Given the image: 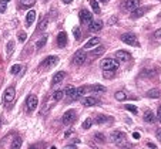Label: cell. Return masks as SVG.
<instances>
[{"label": "cell", "instance_id": "cell-1", "mask_svg": "<svg viewBox=\"0 0 161 149\" xmlns=\"http://www.w3.org/2000/svg\"><path fill=\"white\" fill-rule=\"evenodd\" d=\"M111 142H114L116 145H120V146H123L126 142H127V135L124 134V132H120V131H116V132H113L111 134Z\"/></svg>", "mask_w": 161, "mask_h": 149}, {"label": "cell", "instance_id": "cell-2", "mask_svg": "<svg viewBox=\"0 0 161 149\" xmlns=\"http://www.w3.org/2000/svg\"><path fill=\"white\" fill-rule=\"evenodd\" d=\"M121 41L129 44V45H134V47H138L140 45L138 40H137V36L134 33H124L121 36Z\"/></svg>", "mask_w": 161, "mask_h": 149}, {"label": "cell", "instance_id": "cell-3", "mask_svg": "<svg viewBox=\"0 0 161 149\" xmlns=\"http://www.w3.org/2000/svg\"><path fill=\"white\" fill-rule=\"evenodd\" d=\"M57 63H59V57L50 55V57H47L46 60H43V63L40 64V70H49V68L54 67Z\"/></svg>", "mask_w": 161, "mask_h": 149}, {"label": "cell", "instance_id": "cell-4", "mask_svg": "<svg viewBox=\"0 0 161 149\" xmlns=\"http://www.w3.org/2000/svg\"><path fill=\"white\" fill-rule=\"evenodd\" d=\"M140 4H141L140 0H126V1H123L121 7L126 11H134L137 7H140Z\"/></svg>", "mask_w": 161, "mask_h": 149}, {"label": "cell", "instance_id": "cell-5", "mask_svg": "<svg viewBox=\"0 0 161 149\" xmlns=\"http://www.w3.org/2000/svg\"><path fill=\"white\" fill-rule=\"evenodd\" d=\"M100 65H101L103 70H117L118 61L117 60H113V58H104Z\"/></svg>", "mask_w": 161, "mask_h": 149}, {"label": "cell", "instance_id": "cell-6", "mask_svg": "<svg viewBox=\"0 0 161 149\" xmlns=\"http://www.w3.org/2000/svg\"><path fill=\"white\" fill-rule=\"evenodd\" d=\"M76 118H77V112H76L74 109H70V111H67L64 115H63L61 121H63L64 125H71L76 121Z\"/></svg>", "mask_w": 161, "mask_h": 149}, {"label": "cell", "instance_id": "cell-7", "mask_svg": "<svg viewBox=\"0 0 161 149\" xmlns=\"http://www.w3.org/2000/svg\"><path fill=\"white\" fill-rule=\"evenodd\" d=\"M86 58H87V54L84 50H78L76 51V54L73 55V63L76 65H81V64L86 63Z\"/></svg>", "mask_w": 161, "mask_h": 149}, {"label": "cell", "instance_id": "cell-8", "mask_svg": "<svg viewBox=\"0 0 161 149\" xmlns=\"http://www.w3.org/2000/svg\"><path fill=\"white\" fill-rule=\"evenodd\" d=\"M26 105H27V109H29V112H33V111H36V108L39 105V99H37V97L36 95H29L27 97V99H26Z\"/></svg>", "mask_w": 161, "mask_h": 149}, {"label": "cell", "instance_id": "cell-9", "mask_svg": "<svg viewBox=\"0 0 161 149\" xmlns=\"http://www.w3.org/2000/svg\"><path fill=\"white\" fill-rule=\"evenodd\" d=\"M14 97H16V90H14L13 87L6 88V91H4V94H3V99H4V102H6V104H10V102H13Z\"/></svg>", "mask_w": 161, "mask_h": 149}, {"label": "cell", "instance_id": "cell-10", "mask_svg": "<svg viewBox=\"0 0 161 149\" xmlns=\"http://www.w3.org/2000/svg\"><path fill=\"white\" fill-rule=\"evenodd\" d=\"M80 20H81L83 24H88L90 21H93V14H91L88 10L83 9V10L80 11Z\"/></svg>", "mask_w": 161, "mask_h": 149}, {"label": "cell", "instance_id": "cell-11", "mask_svg": "<svg viewBox=\"0 0 161 149\" xmlns=\"http://www.w3.org/2000/svg\"><path fill=\"white\" fill-rule=\"evenodd\" d=\"M100 43H101V40L98 37H93L84 44V50H93L96 45H100Z\"/></svg>", "mask_w": 161, "mask_h": 149}, {"label": "cell", "instance_id": "cell-12", "mask_svg": "<svg viewBox=\"0 0 161 149\" xmlns=\"http://www.w3.org/2000/svg\"><path fill=\"white\" fill-rule=\"evenodd\" d=\"M64 77H66V73H64V71H59V73H56V74L53 75V80H52V85L60 84V83L64 80Z\"/></svg>", "mask_w": 161, "mask_h": 149}, {"label": "cell", "instance_id": "cell-13", "mask_svg": "<svg viewBox=\"0 0 161 149\" xmlns=\"http://www.w3.org/2000/svg\"><path fill=\"white\" fill-rule=\"evenodd\" d=\"M83 104L86 106H94V105H100L101 102H100V99H97L94 97H87L83 99Z\"/></svg>", "mask_w": 161, "mask_h": 149}, {"label": "cell", "instance_id": "cell-14", "mask_svg": "<svg viewBox=\"0 0 161 149\" xmlns=\"http://www.w3.org/2000/svg\"><path fill=\"white\" fill-rule=\"evenodd\" d=\"M116 57H117V60H120V61H129L130 58H131L130 53H127V51H123V50H118V51H116Z\"/></svg>", "mask_w": 161, "mask_h": 149}, {"label": "cell", "instance_id": "cell-15", "mask_svg": "<svg viewBox=\"0 0 161 149\" xmlns=\"http://www.w3.org/2000/svg\"><path fill=\"white\" fill-rule=\"evenodd\" d=\"M66 44H67V34L64 31L59 33V36H57V45L59 47H66Z\"/></svg>", "mask_w": 161, "mask_h": 149}, {"label": "cell", "instance_id": "cell-16", "mask_svg": "<svg viewBox=\"0 0 161 149\" xmlns=\"http://www.w3.org/2000/svg\"><path fill=\"white\" fill-rule=\"evenodd\" d=\"M86 90H87V87H80V88L74 90V94L71 95V98H70V99H78V98H81V97L84 95Z\"/></svg>", "mask_w": 161, "mask_h": 149}, {"label": "cell", "instance_id": "cell-17", "mask_svg": "<svg viewBox=\"0 0 161 149\" xmlns=\"http://www.w3.org/2000/svg\"><path fill=\"white\" fill-rule=\"evenodd\" d=\"M88 29H90V31H100L101 29H103V23L101 21H90L88 23Z\"/></svg>", "mask_w": 161, "mask_h": 149}, {"label": "cell", "instance_id": "cell-18", "mask_svg": "<svg viewBox=\"0 0 161 149\" xmlns=\"http://www.w3.org/2000/svg\"><path fill=\"white\" fill-rule=\"evenodd\" d=\"M34 20H36V11L30 10L27 13V16H26V24H27V26H32Z\"/></svg>", "mask_w": 161, "mask_h": 149}, {"label": "cell", "instance_id": "cell-19", "mask_svg": "<svg viewBox=\"0 0 161 149\" xmlns=\"http://www.w3.org/2000/svg\"><path fill=\"white\" fill-rule=\"evenodd\" d=\"M144 121H145V122H150V124H153V122L155 121V117H154V114H153L151 111H148V109L144 112Z\"/></svg>", "mask_w": 161, "mask_h": 149}, {"label": "cell", "instance_id": "cell-20", "mask_svg": "<svg viewBox=\"0 0 161 149\" xmlns=\"http://www.w3.org/2000/svg\"><path fill=\"white\" fill-rule=\"evenodd\" d=\"M147 10H148V9H145V7H143V9H141V7H137L136 10L133 11V17H134V19L141 17V16H144V13H145Z\"/></svg>", "mask_w": 161, "mask_h": 149}, {"label": "cell", "instance_id": "cell-21", "mask_svg": "<svg viewBox=\"0 0 161 149\" xmlns=\"http://www.w3.org/2000/svg\"><path fill=\"white\" fill-rule=\"evenodd\" d=\"M111 119L108 117H106V115H98V117L96 118V124H98V125H103V124H108Z\"/></svg>", "mask_w": 161, "mask_h": 149}, {"label": "cell", "instance_id": "cell-22", "mask_svg": "<svg viewBox=\"0 0 161 149\" xmlns=\"http://www.w3.org/2000/svg\"><path fill=\"white\" fill-rule=\"evenodd\" d=\"M93 92H98V94H104L107 90H106V87H103V85H93L91 88H90Z\"/></svg>", "mask_w": 161, "mask_h": 149}, {"label": "cell", "instance_id": "cell-23", "mask_svg": "<svg viewBox=\"0 0 161 149\" xmlns=\"http://www.w3.org/2000/svg\"><path fill=\"white\" fill-rule=\"evenodd\" d=\"M46 43H47V36H42V37L36 41V48H43Z\"/></svg>", "mask_w": 161, "mask_h": 149}, {"label": "cell", "instance_id": "cell-24", "mask_svg": "<svg viewBox=\"0 0 161 149\" xmlns=\"http://www.w3.org/2000/svg\"><path fill=\"white\" fill-rule=\"evenodd\" d=\"M90 6H91V9L93 11L96 13V14H100V6H98V3H97V0H90Z\"/></svg>", "mask_w": 161, "mask_h": 149}, {"label": "cell", "instance_id": "cell-25", "mask_svg": "<svg viewBox=\"0 0 161 149\" xmlns=\"http://www.w3.org/2000/svg\"><path fill=\"white\" fill-rule=\"evenodd\" d=\"M63 97H64V92H63V91H60V90L53 92V99H54V101H61V99H63Z\"/></svg>", "mask_w": 161, "mask_h": 149}, {"label": "cell", "instance_id": "cell-26", "mask_svg": "<svg viewBox=\"0 0 161 149\" xmlns=\"http://www.w3.org/2000/svg\"><path fill=\"white\" fill-rule=\"evenodd\" d=\"M20 71H22V65H20V64H14V65L10 68V73L13 75H17Z\"/></svg>", "mask_w": 161, "mask_h": 149}, {"label": "cell", "instance_id": "cell-27", "mask_svg": "<svg viewBox=\"0 0 161 149\" xmlns=\"http://www.w3.org/2000/svg\"><path fill=\"white\" fill-rule=\"evenodd\" d=\"M13 149H19V148H22V138H16L13 142H11V145H10Z\"/></svg>", "mask_w": 161, "mask_h": 149}, {"label": "cell", "instance_id": "cell-28", "mask_svg": "<svg viewBox=\"0 0 161 149\" xmlns=\"http://www.w3.org/2000/svg\"><path fill=\"white\" fill-rule=\"evenodd\" d=\"M47 23H49V20H47V17H44L43 20L40 21V24H39V27H37V31H43L44 29L47 27Z\"/></svg>", "mask_w": 161, "mask_h": 149}, {"label": "cell", "instance_id": "cell-29", "mask_svg": "<svg viewBox=\"0 0 161 149\" xmlns=\"http://www.w3.org/2000/svg\"><path fill=\"white\" fill-rule=\"evenodd\" d=\"M114 74H116V70H104L103 77H104V78H113Z\"/></svg>", "mask_w": 161, "mask_h": 149}, {"label": "cell", "instance_id": "cell-30", "mask_svg": "<svg viewBox=\"0 0 161 149\" xmlns=\"http://www.w3.org/2000/svg\"><path fill=\"white\" fill-rule=\"evenodd\" d=\"M127 98V94L124 92V91H118V92H116V99L117 101H124Z\"/></svg>", "mask_w": 161, "mask_h": 149}, {"label": "cell", "instance_id": "cell-31", "mask_svg": "<svg viewBox=\"0 0 161 149\" xmlns=\"http://www.w3.org/2000/svg\"><path fill=\"white\" fill-rule=\"evenodd\" d=\"M147 97H150V98H158L160 97V91L158 90H150L147 92Z\"/></svg>", "mask_w": 161, "mask_h": 149}, {"label": "cell", "instance_id": "cell-32", "mask_svg": "<svg viewBox=\"0 0 161 149\" xmlns=\"http://www.w3.org/2000/svg\"><path fill=\"white\" fill-rule=\"evenodd\" d=\"M104 51H106V47H104V45H100V47H98L97 50L91 51V55H93V57H96V55H100V54L104 53Z\"/></svg>", "mask_w": 161, "mask_h": 149}, {"label": "cell", "instance_id": "cell-33", "mask_svg": "<svg viewBox=\"0 0 161 149\" xmlns=\"http://www.w3.org/2000/svg\"><path fill=\"white\" fill-rule=\"evenodd\" d=\"M23 7H32L33 4L36 3V0H20Z\"/></svg>", "mask_w": 161, "mask_h": 149}, {"label": "cell", "instance_id": "cell-34", "mask_svg": "<svg viewBox=\"0 0 161 149\" xmlns=\"http://www.w3.org/2000/svg\"><path fill=\"white\" fill-rule=\"evenodd\" d=\"M91 125H93V119L91 118H87L86 121L83 122L81 127H83V129H88V128H91Z\"/></svg>", "mask_w": 161, "mask_h": 149}, {"label": "cell", "instance_id": "cell-35", "mask_svg": "<svg viewBox=\"0 0 161 149\" xmlns=\"http://www.w3.org/2000/svg\"><path fill=\"white\" fill-rule=\"evenodd\" d=\"M74 87H71V85H70V87H67V88H66V91H64V95H67V97H70V98H71V95H73V94H74Z\"/></svg>", "mask_w": 161, "mask_h": 149}, {"label": "cell", "instance_id": "cell-36", "mask_svg": "<svg viewBox=\"0 0 161 149\" xmlns=\"http://www.w3.org/2000/svg\"><path fill=\"white\" fill-rule=\"evenodd\" d=\"M94 138H96V141L101 142V143H104V142H106V136H104L103 134H94Z\"/></svg>", "mask_w": 161, "mask_h": 149}, {"label": "cell", "instance_id": "cell-37", "mask_svg": "<svg viewBox=\"0 0 161 149\" xmlns=\"http://www.w3.org/2000/svg\"><path fill=\"white\" fill-rule=\"evenodd\" d=\"M126 109H127V111H130V112H133V114H137V106H136V105L127 104V105H126Z\"/></svg>", "mask_w": 161, "mask_h": 149}, {"label": "cell", "instance_id": "cell-38", "mask_svg": "<svg viewBox=\"0 0 161 149\" xmlns=\"http://www.w3.org/2000/svg\"><path fill=\"white\" fill-rule=\"evenodd\" d=\"M7 1H9V0H0V13H3V11L6 10V7H7Z\"/></svg>", "mask_w": 161, "mask_h": 149}, {"label": "cell", "instance_id": "cell-39", "mask_svg": "<svg viewBox=\"0 0 161 149\" xmlns=\"http://www.w3.org/2000/svg\"><path fill=\"white\" fill-rule=\"evenodd\" d=\"M26 38H27V34H26V33H24V31L19 33V41L24 43V41H26Z\"/></svg>", "mask_w": 161, "mask_h": 149}, {"label": "cell", "instance_id": "cell-40", "mask_svg": "<svg viewBox=\"0 0 161 149\" xmlns=\"http://www.w3.org/2000/svg\"><path fill=\"white\" fill-rule=\"evenodd\" d=\"M13 48H14V43H13V41H9V43H7V54H9V55L11 54Z\"/></svg>", "mask_w": 161, "mask_h": 149}, {"label": "cell", "instance_id": "cell-41", "mask_svg": "<svg viewBox=\"0 0 161 149\" xmlns=\"http://www.w3.org/2000/svg\"><path fill=\"white\" fill-rule=\"evenodd\" d=\"M73 34H74L76 38L78 40V38H80V29H78V27H74V29H73Z\"/></svg>", "mask_w": 161, "mask_h": 149}, {"label": "cell", "instance_id": "cell-42", "mask_svg": "<svg viewBox=\"0 0 161 149\" xmlns=\"http://www.w3.org/2000/svg\"><path fill=\"white\" fill-rule=\"evenodd\" d=\"M154 37H155V38H161V29L154 33Z\"/></svg>", "mask_w": 161, "mask_h": 149}, {"label": "cell", "instance_id": "cell-43", "mask_svg": "<svg viewBox=\"0 0 161 149\" xmlns=\"http://www.w3.org/2000/svg\"><path fill=\"white\" fill-rule=\"evenodd\" d=\"M147 146H148V148H157V145H155V143H153V142H148V143H147Z\"/></svg>", "mask_w": 161, "mask_h": 149}, {"label": "cell", "instance_id": "cell-44", "mask_svg": "<svg viewBox=\"0 0 161 149\" xmlns=\"http://www.w3.org/2000/svg\"><path fill=\"white\" fill-rule=\"evenodd\" d=\"M157 139L161 142V129H158V131H157Z\"/></svg>", "mask_w": 161, "mask_h": 149}, {"label": "cell", "instance_id": "cell-45", "mask_svg": "<svg viewBox=\"0 0 161 149\" xmlns=\"http://www.w3.org/2000/svg\"><path fill=\"white\" fill-rule=\"evenodd\" d=\"M133 138H134V139H140V134H138V132H134V134H133Z\"/></svg>", "mask_w": 161, "mask_h": 149}, {"label": "cell", "instance_id": "cell-46", "mask_svg": "<svg viewBox=\"0 0 161 149\" xmlns=\"http://www.w3.org/2000/svg\"><path fill=\"white\" fill-rule=\"evenodd\" d=\"M71 134H73V131H67V132L64 134V136H66V138H68V136H70Z\"/></svg>", "mask_w": 161, "mask_h": 149}, {"label": "cell", "instance_id": "cell-47", "mask_svg": "<svg viewBox=\"0 0 161 149\" xmlns=\"http://www.w3.org/2000/svg\"><path fill=\"white\" fill-rule=\"evenodd\" d=\"M157 117H158V119H160V122H161V106L158 108V114H157Z\"/></svg>", "mask_w": 161, "mask_h": 149}, {"label": "cell", "instance_id": "cell-48", "mask_svg": "<svg viewBox=\"0 0 161 149\" xmlns=\"http://www.w3.org/2000/svg\"><path fill=\"white\" fill-rule=\"evenodd\" d=\"M73 0H63V3H66V4H68V3H71Z\"/></svg>", "mask_w": 161, "mask_h": 149}, {"label": "cell", "instance_id": "cell-49", "mask_svg": "<svg viewBox=\"0 0 161 149\" xmlns=\"http://www.w3.org/2000/svg\"><path fill=\"white\" fill-rule=\"evenodd\" d=\"M101 3H107V1H110V0H100Z\"/></svg>", "mask_w": 161, "mask_h": 149}, {"label": "cell", "instance_id": "cell-50", "mask_svg": "<svg viewBox=\"0 0 161 149\" xmlns=\"http://www.w3.org/2000/svg\"><path fill=\"white\" fill-rule=\"evenodd\" d=\"M0 124H1V119H0Z\"/></svg>", "mask_w": 161, "mask_h": 149}]
</instances>
